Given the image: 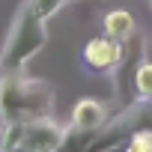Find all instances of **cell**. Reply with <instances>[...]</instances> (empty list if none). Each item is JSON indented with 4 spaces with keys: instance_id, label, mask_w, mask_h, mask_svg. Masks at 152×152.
Returning <instances> with one entry per match:
<instances>
[{
    "instance_id": "cell-5",
    "label": "cell",
    "mask_w": 152,
    "mask_h": 152,
    "mask_svg": "<svg viewBox=\"0 0 152 152\" xmlns=\"http://www.w3.org/2000/svg\"><path fill=\"white\" fill-rule=\"evenodd\" d=\"M102 27H104V33L110 39H119V42L122 39H131V33H134V15L128 9H113V12L104 15Z\"/></svg>"
},
{
    "instance_id": "cell-6",
    "label": "cell",
    "mask_w": 152,
    "mask_h": 152,
    "mask_svg": "<svg viewBox=\"0 0 152 152\" xmlns=\"http://www.w3.org/2000/svg\"><path fill=\"white\" fill-rule=\"evenodd\" d=\"M134 87L143 99H152V63H140L134 72Z\"/></svg>"
},
{
    "instance_id": "cell-3",
    "label": "cell",
    "mask_w": 152,
    "mask_h": 152,
    "mask_svg": "<svg viewBox=\"0 0 152 152\" xmlns=\"http://www.w3.org/2000/svg\"><path fill=\"white\" fill-rule=\"evenodd\" d=\"M122 57V48H119V39H110V36H102V39H90L84 45V63L87 69L93 72H107L119 63Z\"/></svg>"
},
{
    "instance_id": "cell-8",
    "label": "cell",
    "mask_w": 152,
    "mask_h": 152,
    "mask_svg": "<svg viewBox=\"0 0 152 152\" xmlns=\"http://www.w3.org/2000/svg\"><path fill=\"white\" fill-rule=\"evenodd\" d=\"M63 3H66V0H30V6H33V12L39 18H51Z\"/></svg>"
},
{
    "instance_id": "cell-1",
    "label": "cell",
    "mask_w": 152,
    "mask_h": 152,
    "mask_svg": "<svg viewBox=\"0 0 152 152\" xmlns=\"http://www.w3.org/2000/svg\"><path fill=\"white\" fill-rule=\"evenodd\" d=\"M51 107V90L42 81H0V119L27 122Z\"/></svg>"
},
{
    "instance_id": "cell-7",
    "label": "cell",
    "mask_w": 152,
    "mask_h": 152,
    "mask_svg": "<svg viewBox=\"0 0 152 152\" xmlns=\"http://www.w3.org/2000/svg\"><path fill=\"white\" fill-rule=\"evenodd\" d=\"M128 149H134V152H152V131L149 128L134 131L131 140H128Z\"/></svg>"
},
{
    "instance_id": "cell-4",
    "label": "cell",
    "mask_w": 152,
    "mask_h": 152,
    "mask_svg": "<svg viewBox=\"0 0 152 152\" xmlns=\"http://www.w3.org/2000/svg\"><path fill=\"white\" fill-rule=\"evenodd\" d=\"M104 122V104L96 99H81L72 110V128L78 131H96Z\"/></svg>"
},
{
    "instance_id": "cell-2",
    "label": "cell",
    "mask_w": 152,
    "mask_h": 152,
    "mask_svg": "<svg viewBox=\"0 0 152 152\" xmlns=\"http://www.w3.org/2000/svg\"><path fill=\"white\" fill-rule=\"evenodd\" d=\"M63 137L66 131L45 119V116H36V119H27L21 122V137H18V149H60L63 146Z\"/></svg>"
}]
</instances>
